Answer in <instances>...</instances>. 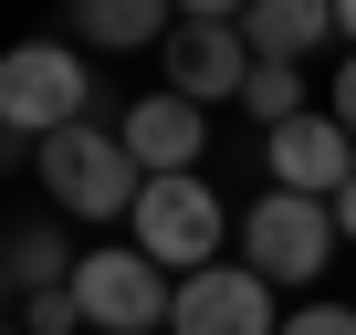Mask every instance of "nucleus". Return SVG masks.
Wrapping results in <instances>:
<instances>
[{"label":"nucleus","mask_w":356,"mask_h":335,"mask_svg":"<svg viewBox=\"0 0 356 335\" xmlns=\"http://www.w3.org/2000/svg\"><path fill=\"white\" fill-rule=\"evenodd\" d=\"M335 32H346V53H356V0H335Z\"/></svg>","instance_id":"18"},{"label":"nucleus","mask_w":356,"mask_h":335,"mask_svg":"<svg viewBox=\"0 0 356 335\" xmlns=\"http://www.w3.org/2000/svg\"><path fill=\"white\" fill-rule=\"evenodd\" d=\"M262 168H273V189H293V199H335L356 179V136L335 115H293V126L262 136Z\"/></svg>","instance_id":"8"},{"label":"nucleus","mask_w":356,"mask_h":335,"mask_svg":"<svg viewBox=\"0 0 356 335\" xmlns=\"http://www.w3.org/2000/svg\"><path fill=\"white\" fill-rule=\"evenodd\" d=\"M325 32H335V11H325V0H252V11H241L252 63H304Z\"/></svg>","instance_id":"10"},{"label":"nucleus","mask_w":356,"mask_h":335,"mask_svg":"<svg viewBox=\"0 0 356 335\" xmlns=\"http://www.w3.org/2000/svg\"><path fill=\"white\" fill-rule=\"evenodd\" d=\"M283 335H356V304H293Z\"/></svg>","instance_id":"15"},{"label":"nucleus","mask_w":356,"mask_h":335,"mask_svg":"<svg viewBox=\"0 0 356 335\" xmlns=\"http://www.w3.org/2000/svg\"><path fill=\"white\" fill-rule=\"evenodd\" d=\"M325 115H335V126H346V136H356V53H346V63H335V105H325Z\"/></svg>","instance_id":"16"},{"label":"nucleus","mask_w":356,"mask_h":335,"mask_svg":"<svg viewBox=\"0 0 356 335\" xmlns=\"http://www.w3.org/2000/svg\"><path fill=\"white\" fill-rule=\"evenodd\" d=\"M168 32H178L168 0H74V42H105V53L157 42V53H168Z\"/></svg>","instance_id":"11"},{"label":"nucleus","mask_w":356,"mask_h":335,"mask_svg":"<svg viewBox=\"0 0 356 335\" xmlns=\"http://www.w3.org/2000/svg\"><path fill=\"white\" fill-rule=\"evenodd\" d=\"M74 304H84L95 335H157V325L178 314V283H168L147 252H84V262H74Z\"/></svg>","instance_id":"5"},{"label":"nucleus","mask_w":356,"mask_h":335,"mask_svg":"<svg viewBox=\"0 0 356 335\" xmlns=\"http://www.w3.org/2000/svg\"><path fill=\"white\" fill-rule=\"evenodd\" d=\"M241 105L262 115V136L293 126V115H314V105H304V63H252V95H241Z\"/></svg>","instance_id":"13"},{"label":"nucleus","mask_w":356,"mask_h":335,"mask_svg":"<svg viewBox=\"0 0 356 335\" xmlns=\"http://www.w3.org/2000/svg\"><path fill=\"white\" fill-rule=\"evenodd\" d=\"M115 136H126V157L147 168V179H189V168H200V136H210V126H200V105H189V95H136Z\"/></svg>","instance_id":"9"},{"label":"nucleus","mask_w":356,"mask_h":335,"mask_svg":"<svg viewBox=\"0 0 356 335\" xmlns=\"http://www.w3.org/2000/svg\"><path fill=\"white\" fill-rule=\"evenodd\" d=\"M335 231H346V252H356V179L335 189Z\"/></svg>","instance_id":"17"},{"label":"nucleus","mask_w":356,"mask_h":335,"mask_svg":"<svg viewBox=\"0 0 356 335\" xmlns=\"http://www.w3.org/2000/svg\"><path fill=\"white\" fill-rule=\"evenodd\" d=\"M168 95H189V105H231V95H252L241 11H220V0L178 11V32H168Z\"/></svg>","instance_id":"6"},{"label":"nucleus","mask_w":356,"mask_h":335,"mask_svg":"<svg viewBox=\"0 0 356 335\" xmlns=\"http://www.w3.org/2000/svg\"><path fill=\"white\" fill-rule=\"evenodd\" d=\"M0 304H11V262H0Z\"/></svg>","instance_id":"19"},{"label":"nucleus","mask_w":356,"mask_h":335,"mask_svg":"<svg viewBox=\"0 0 356 335\" xmlns=\"http://www.w3.org/2000/svg\"><path fill=\"white\" fill-rule=\"evenodd\" d=\"M74 325H84L74 283H63V293H32V304H22V335H74Z\"/></svg>","instance_id":"14"},{"label":"nucleus","mask_w":356,"mask_h":335,"mask_svg":"<svg viewBox=\"0 0 356 335\" xmlns=\"http://www.w3.org/2000/svg\"><path fill=\"white\" fill-rule=\"evenodd\" d=\"M84 105H95V74H84L74 42H11L0 53V126H22L32 147L84 126Z\"/></svg>","instance_id":"1"},{"label":"nucleus","mask_w":356,"mask_h":335,"mask_svg":"<svg viewBox=\"0 0 356 335\" xmlns=\"http://www.w3.org/2000/svg\"><path fill=\"white\" fill-rule=\"evenodd\" d=\"M0 262H11V293L32 304V293H63L84 252H74V241H53V231H11V241H0Z\"/></svg>","instance_id":"12"},{"label":"nucleus","mask_w":356,"mask_h":335,"mask_svg":"<svg viewBox=\"0 0 356 335\" xmlns=\"http://www.w3.org/2000/svg\"><path fill=\"white\" fill-rule=\"evenodd\" d=\"M42 189L74 210V220H126L136 199H147V179H136V157H126V136L115 126H63L53 147H42Z\"/></svg>","instance_id":"2"},{"label":"nucleus","mask_w":356,"mask_h":335,"mask_svg":"<svg viewBox=\"0 0 356 335\" xmlns=\"http://www.w3.org/2000/svg\"><path fill=\"white\" fill-rule=\"evenodd\" d=\"M241 252H252V272H262V283H314V272L346 252L335 199H293V189L252 199V210H241Z\"/></svg>","instance_id":"4"},{"label":"nucleus","mask_w":356,"mask_h":335,"mask_svg":"<svg viewBox=\"0 0 356 335\" xmlns=\"http://www.w3.org/2000/svg\"><path fill=\"white\" fill-rule=\"evenodd\" d=\"M136 252L168 272V283H189V272H210L220 262V189L200 179H147V199H136Z\"/></svg>","instance_id":"3"},{"label":"nucleus","mask_w":356,"mask_h":335,"mask_svg":"<svg viewBox=\"0 0 356 335\" xmlns=\"http://www.w3.org/2000/svg\"><path fill=\"white\" fill-rule=\"evenodd\" d=\"M168 335H283V314H273V283L252 262H210V272L178 283Z\"/></svg>","instance_id":"7"}]
</instances>
